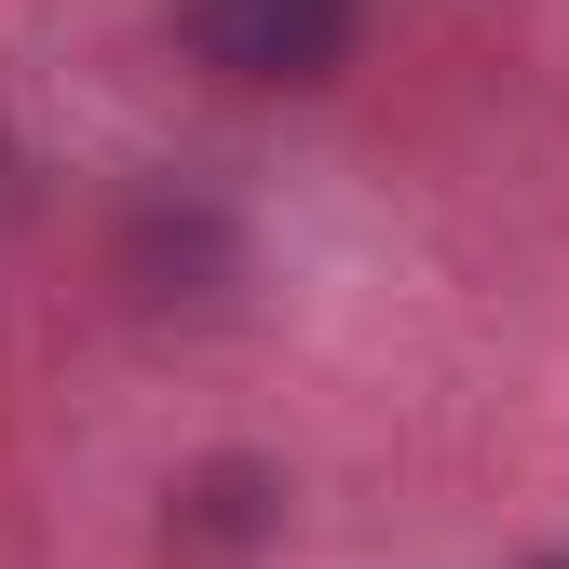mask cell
Instances as JSON below:
<instances>
[{
  "label": "cell",
  "instance_id": "obj_1",
  "mask_svg": "<svg viewBox=\"0 0 569 569\" xmlns=\"http://www.w3.org/2000/svg\"><path fill=\"white\" fill-rule=\"evenodd\" d=\"M177 41L203 82L231 96H312L352 68V41H367V0H177Z\"/></svg>",
  "mask_w": 569,
  "mask_h": 569
},
{
  "label": "cell",
  "instance_id": "obj_2",
  "mask_svg": "<svg viewBox=\"0 0 569 569\" xmlns=\"http://www.w3.org/2000/svg\"><path fill=\"white\" fill-rule=\"evenodd\" d=\"M271 516H284V488H271L258 461H203V475L177 488V529H190V542H218V556H231V542H258Z\"/></svg>",
  "mask_w": 569,
  "mask_h": 569
},
{
  "label": "cell",
  "instance_id": "obj_3",
  "mask_svg": "<svg viewBox=\"0 0 569 569\" xmlns=\"http://www.w3.org/2000/svg\"><path fill=\"white\" fill-rule=\"evenodd\" d=\"M529 569H569V556H529Z\"/></svg>",
  "mask_w": 569,
  "mask_h": 569
}]
</instances>
